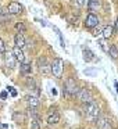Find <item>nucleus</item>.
I'll list each match as a JSON object with an SVG mask.
<instances>
[{
    "label": "nucleus",
    "instance_id": "2",
    "mask_svg": "<svg viewBox=\"0 0 118 129\" xmlns=\"http://www.w3.org/2000/svg\"><path fill=\"white\" fill-rule=\"evenodd\" d=\"M64 92L67 93L68 96H75L79 93V89H78V85H76V81L74 78H67L64 83Z\"/></svg>",
    "mask_w": 118,
    "mask_h": 129
},
{
    "label": "nucleus",
    "instance_id": "12",
    "mask_svg": "<svg viewBox=\"0 0 118 129\" xmlns=\"http://www.w3.org/2000/svg\"><path fill=\"white\" fill-rule=\"evenodd\" d=\"M14 43H15V46H17V47L22 49L24 46L26 45V42H25V38H24V35H22V34H17V35H15V38H14Z\"/></svg>",
    "mask_w": 118,
    "mask_h": 129
},
{
    "label": "nucleus",
    "instance_id": "16",
    "mask_svg": "<svg viewBox=\"0 0 118 129\" xmlns=\"http://www.w3.org/2000/svg\"><path fill=\"white\" fill-rule=\"evenodd\" d=\"M83 60H85L86 62L93 61V60H95V54H93L92 51L89 50V49H85V50H83Z\"/></svg>",
    "mask_w": 118,
    "mask_h": 129
},
{
    "label": "nucleus",
    "instance_id": "18",
    "mask_svg": "<svg viewBox=\"0 0 118 129\" xmlns=\"http://www.w3.org/2000/svg\"><path fill=\"white\" fill-rule=\"evenodd\" d=\"M31 126H32V129H39L40 128V118H39V115L31 117Z\"/></svg>",
    "mask_w": 118,
    "mask_h": 129
},
{
    "label": "nucleus",
    "instance_id": "29",
    "mask_svg": "<svg viewBox=\"0 0 118 129\" xmlns=\"http://www.w3.org/2000/svg\"><path fill=\"white\" fill-rule=\"evenodd\" d=\"M2 129H7V126H6V125H3V126H2Z\"/></svg>",
    "mask_w": 118,
    "mask_h": 129
},
{
    "label": "nucleus",
    "instance_id": "28",
    "mask_svg": "<svg viewBox=\"0 0 118 129\" xmlns=\"http://www.w3.org/2000/svg\"><path fill=\"white\" fill-rule=\"evenodd\" d=\"M3 13H4V11H3V7H2V6H0V15H2V14H3Z\"/></svg>",
    "mask_w": 118,
    "mask_h": 129
},
{
    "label": "nucleus",
    "instance_id": "24",
    "mask_svg": "<svg viewBox=\"0 0 118 129\" xmlns=\"http://www.w3.org/2000/svg\"><path fill=\"white\" fill-rule=\"evenodd\" d=\"M6 53V45L2 39H0V54H4Z\"/></svg>",
    "mask_w": 118,
    "mask_h": 129
},
{
    "label": "nucleus",
    "instance_id": "21",
    "mask_svg": "<svg viewBox=\"0 0 118 129\" xmlns=\"http://www.w3.org/2000/svg\"><path fill=\"white\" fill-rule=\"evenodd\" d=\"M13 118H14V119L17 121L18 123H22L24 121H25V117H24V114H18V112H14Z\"/></svg>",
    "mask_w": 118,
    "mask_h": 129
},
{
    "label": "nucleus",
    "instance_id": "30",
    "mask_svg": "<svg viewBox=\"0 0 118 129\" xmlns=\"http://www.w3.org/2000/svg\"><path fill=\"white\" fill-rule=\"evenodd\" d=\"M117 22H118V21H117Z\"/></svg>",
    "mask_w": 118,
    "mask_h": 129
},
{
    "label": "nucleus",
    "instance_id": "22",
    "mask_svg": "<svg viewBox=\"0 0 118 129\" xmlns=\"http://www.w3.org/2000/svg\"><path fill=\"white\" fill-rule=\"evenodd\" d=\"M103 29H104V28H99V26H97V28L93 31V36H95V38L101 36V35H103Z\"/></svg>",
    "mask_w": 118,
    "mask_h": 129
},
{
    "label": "nucleus",
    "instance_id": "5",
    "mask_svg": "<svg viewBox=\"0 0 118 129\" xmlns=\"http://www.w3.org/2000/svg\"><path fill=\"white\" fill-rule=\"evenodd\" d=\"M15 61H17V58H15V56H14L13 51H6V53H4V64H6L7 68L14 70L15 68Z\"/></svg>",
    "mask_w": 118,
    "mask_h": 129
},
{
    "label": "nucleus",
    "instance_id": "23",
    "mask_svg": "<svg viewBox=\"0 0 118 129\" xmlns=\"http://www.w3.org/2000/svg\"><path fill=\"white\" fill-rule=\"evenodd\" d=\"M53 29L57 32V35H58V39H60V43H61V46L64 47V40H63V36H61V32H60V29H58V28H56V26H54Z\"/></svg>",
    "mask_w": 118,
    "mask_h": 129
},
{
    "label": "nucleus",
    "instance_id": "15",
    "mask_svg": "<svg viewBox=\"0 0 118 129\" xmlns=\"http://www.w3.org/2000/svg\"><path fill=\"white\" fill-rule=\"evenodd\" d=\"M26 101H28V106L34 107V108H36V107L39 106V99H38L36 96H28V97H26Z\"/></svg>",
    "mask_w": 118,
    "mask_h": 129
},
{
    "label": "nucleus",
    "instance_id": "10",
    "mask_svg": "<svg viewBox=\"0 0 118 129\" xmlns=\"http://www.w3.org/2000/svg\"><path fill=\"white\" fill-rule=\"evenodd\" d=\"M13 53H14V56H15V58H17V61L25 62V54H24L22 49H20V47H17V46H15V47L13 49Z\"/></svg>",
    "mask_w": 118,
    "mask_h": 129
},
{
    "label": "nucleus",
    "instance_id": "9",
    "mask_svg": "<svg viewBox=\"0 0 118 129\" xmlns=\"http://www.w3.org/2000/svg\"><path fill=\"white\" fill-rule=\"evenodd\" d=\"M97 126L99 129H112L111 126V122H110V119L107 117H100L97 119Z\"/></svg>",
    "mask_w": 118,
    "mask_h": 129
},
{
    "label": "nucleus",
    "instance_id": "3",
    "mask_svg": "<svg viewBox=\"0 0 118 129\" xmlns=\"http://www.w3.org/2000/svg\"><path fill=\"white\" fill-rule=\"evenodd\" d=\"M63 67H64V61L60 57H56L51 62V74L56 78H61L63 75Z\"/></svg>",
    "mask_w": 118,
    "mask_h": 129
},
{
    "label": "nucleus",
    "instance_id": "17",
    "mask_svg": "<svg viewBox=\"0 0 118 129\" xmlns=\"http://www.w3.org/2000/svg\"><path fill=\"white\" fill-rule=\"evenodd\" d=\"M108 56L111 57L112 60L118 58V49H117V46H115V45H111L108 47Z\"/></svg>",
    "mask_w": 118,
    "mask_h": 129
},
{
    "label": "nucleus",
    "instance_id": "11",
    "mask_svg": "<svg viewBox=\"0 0 118 129\" xmlns=\"http://www.w3.org/2000/svg\"><path fill=\"white\" fill-rule=\"evenodd\" d=\"M100 9V0H89L87 2V10L90 13H95Z\"/></svg>",
    "mask_w": 118,
    "mask_h": 129
},
{
    "label": "nucleus",
    "instance_id": "26",
    "mask_svg": "<svg viewBox=\"0 0 118 129\" xmlns=\"http://www.w3.org/2000/svg\"><path fill=\"white\" fill-rule=\"evenodd\" d=\"M7 97V92H2L0 93V99H6Z\"/></svg>",
    "mask_w": 118,
    "mask_h": 129
},
{
    "label": "nucleus",
    "instance_id": "1",
    "mask_svg": "<svg viewBox=\"0 0 118 129\" xmlns=\"http://www.w3.org/2000/svg\"><path fill=\"white\" fill-rule=\"evenodd\" d=\"M85 112H86V119L90 122H97V119L100 118V108L95 101H90L86 104Z\"/></svg>",
    "mask_w": 118,
    "mask_h": 129
},
{
    "label": "nucleus",
    "instance_id": "27",
    "mask_svg": "<svg viewBox=\"0 0 118 129\" xmlns=\"http://www.w3.org/2000/svg\"><path fill=\"white\" fill-rule=\"evenodd\" d=\"M114 86H115V90H117V93H118V82L117 81L114 82Z\"/></svg>",
    "mask_w": 118,
    "mask_h": 129
},
{
    "label": "nucleus",
    "instance_id": "6",
    "mask_svg": "<svg viewBox=\"0 0 118 129\" xmlns=\"http://www.w3.org/2000/svg\"><path fill=\"white\" fill-rule=\"evenodd\" d=\"M78 99L82 101V103H85V104H87V103H90V101H93L92 93H90V90H89V89H86V87H83V89L79 90V93H78Z\"/></svg>",
    "mask_w": 118,
    "mask_h": 129
},
{
    "label": "nucleus",
    "instance_id": "7",
    "mask_svg": "<svg viewBox=\"0 0 118 129\" xmlns=\"http://www.w3.org/2000/svg\"><path fill=\"white\" fill-rule=\"evenodd\" d=\"M99 17L97 15H95L93 13H89L86 17V20H85V26L86 28H96V26H99Z\"/></svg>",
    "mask_w": 118,
    "mask_h": 129
},
{
    "label": "nucleus",
    "instance_id": "8",
    "mask_svg": "<svg viewBox=\"0 0 118 129\" xmlns=\"http://www.w3.org/2000/svg\"><path fill=\"white\" fill-rule=\"evenodd\" d=\"M7 11H9V14H20V13H22V6H21L18 2H11V3L7 6Z\"/></svg>",
    "mask_w": 118,
    "mask_h": 129
},
{
    "label": "nucleus",
    "instance_id": "13",
    "mask_svg": "<svg viewBox=\"0 0 118 129\" xmlns=\"http://www.w3.org/2000/svg\"><path fill=\"white\" fill-rule=\"evenodd\" d=\"M47 122H49V125H56V123H58L60 122V115L57 114V112H51V114H49Z\"/></svg>",
    "mask_w": 118,
    "mask_h": 129
},
{
    "label": "nucleus",
    "instance_id": "25",
    "mask_svg": "<svg viewBox=\"0 0 118 129\" xmlns=\"http://www.w3.org/2000/svg\"><path fill=\"white\" fill-rule=\"evenodd\" d=\"M87 2L89 0H78V4L79 6H85V4H87Z\"/></svg>",
    "mask_w": 118,
    "mask_h": 129
},
{
    "label": "nucleus",
    "instance_id": "4",
    "mask_svg": "<svg viewBox=\"0 0 118 129\" xmlns=\"http://www.w3.org/2000/svg\"><path fill=\"white\" fill-rule=\"evenodd\" d=\"M38 65H39V72L42 74V75H49V74H51V64L50 65L47 64V60H46L45 57H40V58L38 60Z\"/></svg>",
    "mask_w": 118,
    "mask_h": 129
},
{
    "label": "nucleus",
    "instance_id": "14",
    "mask_svg": "<svg viewBox=\"0 0 118 129\" xmlns=\"http://www.w3.org/2000/svg\"><path fill=\"white\" fill-rule=\"evenodd\" d=\"M112 34H114V28H112L111 25H107V26H104V29H103V39H110V38L112 36Z\"/></svg>",
    "mask_w": 118,
    "mask_h": 129
},
{
    "label": "nucleus",
    "instance_id": "20",
    "mask_svg": "<svg viewBox=\"0 0 118 129\" xmlns=\"http://www.w3.org/2000/svg\"><path fill=\"white\" fill-rule=\"evenodd\" d=\"M15 29H17L20 34H24V32L26 31V26H25V24H24V22H17V24H15Z\"/></svg>",
    "mask_w": 118,
    "mask_h": 129
},
{
    "label": "nucleus",
    "instance_id": "19",
    "mask_svg": "<svg viewBox=\"0 0 118 129\" xmlns=\"http://www.w3.org/2000/svg\"><path fill=\"white\" fill-rule=\"evenodd\" d=\"M21 72L22 74H31L32 72V67L29 62H21Z\"/></svg>",
    "mask_w": 118,
    "mask_h": 129
}]
</instances>
